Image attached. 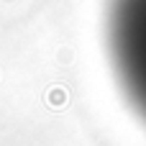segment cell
Wrapping results in <instances>:
<instances>
[{"label": "cell", "mask_w": 146, "mask_h": 146, "mask_svg": "<svg viewBox=\"0 0 146 146\" xmlns=\"http://www.w3.org/2000/svg\"><path fill=\"white\" fill-rule=\"evenodd\" d=\"M46 103H49L51 108H62V105H67V90H62V87H54V90H49V95H46Z\"/></svg>", "instance_id": "1"}]
</instances>
